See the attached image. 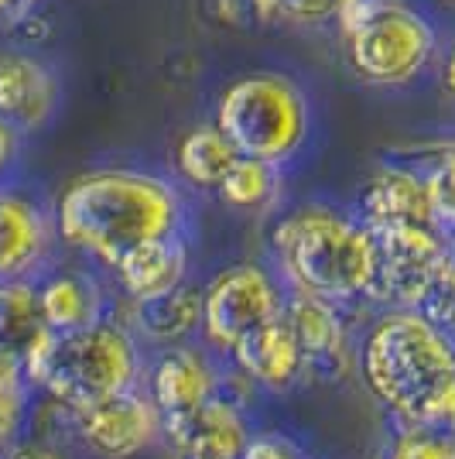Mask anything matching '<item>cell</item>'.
I'll return each instance as SVG.
<instances>
[{"label":"cell","instance_id":"obj_1","mask_svg":"<svg viewBox=\"0 0 455 459\" xmlns=\"http://www.w3.org/2000/svg\"><path fill=\"white\" fill-rule=\"evenodd\" d=\"M56 223L65 244L116 268L133 247L178 233L182 199L158 175L99 169L65 186Z\"/></svg>","mask_w":455,"mask_h":459},{"label":"cell","instance_id":"obj_2","mask_svg":"<svg viewBox=\"0 0 455 459\" xmlns=\"http://www.w3.org/2000/svg\"><path fill=\"white\" fill-rule=\"evenodd\" d=\"M366 387L411 429L455 436V340L417 312L394 308L360 350Z\"/></svg>","mask_w":455,"mask_h":459},{"label":"cell","instance_id":"obj_3","mask_svg":"<svg viewBox=\"0 0 455 459\" xmlns=\"http://www.w3.org/2000/svg\"><path fill=\"white\" fill-rule=\"evenodd\" d=\"M270 247L295 291L332 306L366 295L377 278L373 233L325 206L281 216L270 233Z\"/></svg>","mask_w":455,"mask_h":459},{"label":"cell","instance_id":"obj_4","mask_svg":"<svg viewBox=\"0 0 455 459\" xmlns=\"http://www.w3.org/2000/svg\"><path fill=\"white\" fill-rule=\"evenodd\" d=\"M21 370L79 415L131 391L137 377V350L120 325L99 319L73 333L45 329L28 350Z\"/></svg>","mask_w":455,"mask_h":459},{"label":"cell","instance_id":"obj_5","mask_svg":"<svg viewBox=\"0 0 455 459\" xmlns=\"http://www.w3.org/2000/svg\"><path fill=\"white\" fill-rule=\"evenodd\" d=\"M216 127L240 158L274 169L302 152L308 137V100L302 86L281 73H250L223 90Z\"/></svg>","mask_w":455,"mask_h":459},{"label":"cell","instance_id":"obj_6","mask_svg":"<svg viewBox=\"0 0 455 459\" xmlns=\"http://www.w3.org/2000/svg\"><path fill=\"white\" fill-rule=\"evenodd\" d=\"M349 41V65L370 86H404L428 65L435 28L415 7L398 4L363 24Z\"/></svg>","mask_w":455,"mask_h":459},{"label":"cell","instance_id":"obj_7","mask_svg":"<svg viewBox=\"0 0 455 459\" xmlns=\"http://www.w3.org/2000/svg\"><path fill=\"white\" fill-rule=\"evenodd\" d=\"M281 316V288L261 264H233L202 291V333L216 350H236L244 336Z\"/></svg>","mask_w":455,"mask_h":459},{"label":"cell","instance_id":"obj_8","mask_svg":"<svg viewBox=\"0 0 455 459\" xmlns=\"http://www.w3.org/2000/svg\"><path fill=\"white\" fill-rule=\"evenodd\" d=\"M373 244H377V278L366 299L411 312L432 271L449 257L445 240L435 233V227H387L373 233Z\"/></svg>","mask_w":455,"mask_h":459},{"label":"cell","instance_id":"obj_9","mask_svg":"<svg viewBox=\"0 0 455 459\" xmlns=\"http://www.w3.org/2000/svg\"><path fill=\"white\" fill-rule=\"evenodd\" d=\"M79 436L86 446L107 459H131L148 449L161 432V411L141 394H116L110 402L79 411Z\"/></svg>","mask_w":455,"mask_h":459},{"label":"cell","instance_id":"obj_10","mask_svg":"<svg viewBox=\"0 0 455 459\" xmlns=\"http://www.w3.org/2000/svg\"><path fill=\"white\" fill-rule=\"evenodd\" d=\"M161 429L182 459H240L250 442L240 408L216 394L195 411L161 419Z\"/></svg>","mask_w":455,"mask_h":459},{"label":"cell","instance_id":"obj_11","mask_svg":"<svg viewBox=\"0 0 455 459\" xmlns=\"http://www.w3.org/2000/svg\"><path fill=\"white\" fill-rule=\"evenodd\" d=\"M360 227L370 233L387 227H435L425 175L415 169H380L360 192Z\"/></svg>","mask_w":455,"mask_h":459},{"label":"cell","instance_id":"obj_12","mask_svg":"<svg viewBox=\"0 0 455 459\" xmlns=\"http://www.w3.org/2000/svg\"><path fill=\"white\" fill-rule=\"evenodd\" d=\"M285 319L298 340L305 370L336 377L346 364V323L339 308L325 299L295 291L291 302H285Z\"/></svg>","mask_w":455,"mask_h":459},{"label":"cell","instance_id":"obj_13","mask_svg":"<svg viewBox=\"0 0 455 459\" xmlns=\"http://www.w3.org/2000/svg\"><path fill=\"white\" fill-rule=\"evenodd\" d=\"M56 79L31 56L0 52V124L41 127L56 110Z\"/></svg>","mask_w":455,"mask_h":459},{"label":"cell","instance_id":"obj_14","mask_svg":"<svg viewBox=\"0 0 455 459\" xmlns=\"http://www.w3.org/2000/svg\"><path fill=\"white\" fill-rule=\"evenodd\" d=\"M185 264H189V250H185V240L175 233V237H161L133 247L114 271L120 288L133 302H144L185 285Z\"/></svg>","mask_w":455,"mask_h":459},{"label":"cell","instance_id":"obj_15","mask_svg":"<svg viewBox=\"0 0 455 459\" xmlns=\"http://www.w3.org/2000/svg\"><path fill=\"white\" fill-rule=\"evenodd\" d=\"M151 391L154 408L161 411V419H168V415H185V411H195L199 404H206L216 391V377L202 353H195L189 346H175L154 367Z\"/></svg>","mask_w":455,"mask_h":459},{"label":"cell","instance_id":"obj_16","mask_svg":"<svg viewBox=\"0 0 455 459\" xmlns=\"http://www.w3.org/2000/svg\"><path fill=\"white\" fill-rule=\"evenodd\" d=\"M233 357L250 381L264 384V387H285L305 370L302 350L285 316L244 336L233 350Z\"/></svg>","mask_w":455,"mask_h":459},{"label":"cell","instance_id":"obj_17","mask_svg":"<svg viewBox=\"0 0 455 459\" xmlns=\"http://www.w3.org/2000/svg\"><path fill=\"white\" fill-rule=\"evenodd\" d=\"M48 230L41 212L21 195H0V285L21 281L41 261Z\"/></svg>","mask_w":455,"mask_h":459},{"label":"cell","instance_id":"obj_18","mask_svg":"<svg viewBox=\"0 0 455 459\" xmlns=\"http://www.w3.org/2000/svg\"><path fill=\"white\" fill-rule=\"evenodd\" d=\"M133 325L151 343H182L202 325V291L195 285H178L144 302H133Z\"/></svg>","mask_w":455,"mask_h":459},{"label":"cell","instance_id":"obj_19","mask_svg":"<svg viewBox=\"0 0 455 459\" xmlns=\"http://www.w3.org/2000/svg\"><path fill=\"white\" fill-rule=\"evenodd\" d=\"M236 161H240V154L216 124L192 127L189 134L178 141V152H175L178 172L195 189H219Z\"/></svg>","mask_w":455,"mask_h":459},{"label":"cell","instance_id":"obj_20","mask_svg":"<svg viewBox=\"0 0 455 459\" xmlns=\"http://www.w3.org/2000/svg\"><path fill=\"white\" fill-rule=\"evenodd\" d=\"M41 323L52 333H73L99 323V291L82 274H58L39 291Z\"/></svg>","mask_w":455,"mask_h":459},{"label":"cell","instance_id":"obj_21","mask_svg":"<svg viewBox=\"0 0 455 459\" xmlns=\"http://www.w3.org/2000/svg\"><path fill=\"white\" fill-rule=\"evenodd\" d=\"M45 323H41L39 291L28 281H4L0 285V360L24 364L28 350L35 346Z\"/></svg>","mask_w":455,"mask_h":459},{"label":"cell","instance_id":"obj_22","mask_svg":"<svg viewBox=\"0 0 455 459\" xmlns=\"http://www.w3.org/2000/svg\"><path fill=\"white\" fill-rule=\"evenodd\" d=\"M411 312H417L428 325H435L438 333L455 340V264L449 257L432 271Z\"/></svg>","mask_w":455,"mask_h":459},{"label":"cell","instance_id":"obj_23","mask_svg":"<svg viewBox=\"0 0 455 459\" xmlns=\"http://www.w3.org/2000/svg\"><path fill=\"white\" fill-rule=\"evenodd\" d=\"M216 192L223 195V203L236 206V210H257V206H264L267 199H270V192H274V169L264 165V161L240 158Z\"/></svg>","mask_w":455,"mask_h":459},{"label":"cell","instance_id":"obj_24","mask_svg":"<svg viewBox=\"0 0 455 459\" xmlns=\"http://www.w3.org/2000/svg\"><path fill=\"white\" fill-rule=\"evenodd\" d=\"M432 154H435V161L425 172V186H428V199L435 210V223L442 220L449 227L455 223V141L435 144Z\"/></svg>","mask_w":455,"mask_h":459},{"label":"cell","instance_id":"obj_25","mask_svg":"<svg viewBox=\"0 0 455 459\" xmlns=\"http://www.w3.org/2000/svg\"><path fill=\"white\" fill-rule=\"evenodd\" d=\"M216 14L233 28H270L285 18V0H216Z\"/></svg>","mask_w":455,"mask_h":459},{"label":"cell","instance_id":"obj_26","mask_svg":"<svg viewBox=\"0 0 455 459\" xmlns=\"http://www.w3.org/2000/svg\"><path fill=\"white\" fill-rule=\"evenodd\" d=\"M398 4H404V0H342L339 11H336V24H339L342 39H353L363 24H370Z\"/></svg>","mask_w":455,"mask_h":459},{"label":"cell","instance_id":"obj_27","mask_svg":"<svg viewBox=\"0 0 455 459\" xmlns=\"http://www.w3.org/2000/svg\"><path fill=\"white\" fill-rule=\"evenodd\" d=\"M342 0H285V18L295 24H325L336 18Z\"/></svg>","mask_w":455,"mask_h":459},{"label":"cell","instance_id":"obj_28","mask_svg":"<svg viewBox=\"0 0 455 459\" xmlns=\"http://www.w3.org/2000/svg\"><path fill=\"white\" fill-rule=\"evenodd\" d=\"M240 459H305L295 446L281 436H257V439L247 442L244 456Z\"/></svg>","mask_w":455,"mask_h":459},{"label":"cell","instance_id":"obj_29","mask_svg":"<svg viewBox=\"0 0 455 459\" xmlns=\"http://www.w3.org/2000/svg\"><path fill=\"white\" fill-rule=\"evenodd\" d=\"M21 404H24V394L21 387H11V391H0V442L7 439L21 421Z\"/></svg>","mask_w":455,"mask_h":459},{"label":"cell","instance_id":"obj_30","mask_svg":"<svg viewBox=\"0 0 455 459\" xmlns=\"http://www.w3.org/2000/svg\"><path fill=\"white\" fill-rule=\"evenodd\" d=\"M11 459H62V453H56L52 446H39V442H31V446H18Z\"/></svg>","mask_w":455,"mask_h":459},{"label":"cell","instance_id":"obj_31","mask_svg":"<svg viewBox=\"0 0 455 459\" xmlns=\"http://www.w3.org/2000/svg\"><path fill=\"white\" fill-rule=\"evenodd\" d=\"M21 364L14 360H0V391H11V387H21Z\"/></svg>","mask_w":455,"mask_h":459},{"label":"cell","instance_id":"obj_32","mask_svg":"<svg viewBox=\"0 0 455 459\" xmlns=\"http://www.w3.org/2000/svg\"><path fill=\"white\" fill-rule=\"evenodd\" d=\"M35 0H0V21H18L21 14H28Z\"/></svg>","mask_w":455,"mask_h":459},{"label":"cell","instance_id":"obj_33","mask_svg":"<svg viewBox=\"0 0 455 459\" xmlns=\"http://www.w3.org/2000/svg\"><path fill=\"white\" fill-rule=\"evenodd\" d=\"M11 152H14V134H11V127H7V124H0V169L7 165Z\"/></svg>","mask_w":455,"mask_h":459},{"label":"cell","instance_id":"obj_34","mask_svg":"<svg viewBox=\"0 0 455 459\" xmlns=\"http://www.w3.org/2000/svg\"><path fill=\"white\" fill-rule=\"evenodd\" d=\"M445 86H449V93L455 96V48L449 52V58H445Z\"/></svg>","mask_w":455,"mask_h":459},{"label":"cell","instance_id":"obj_35","mask_svg":"<svg viewBox=\"0 0 455 459\" xmlns=\"http://www.w3.org/2000/svg\"><path fill=\"white\" fill-rule=\"evenodd\" d=\"M445 254H449V261L455 264V223H449V237H445Z\"/></svg>","mask_w":455,"mask_h":459}]
</instances>
